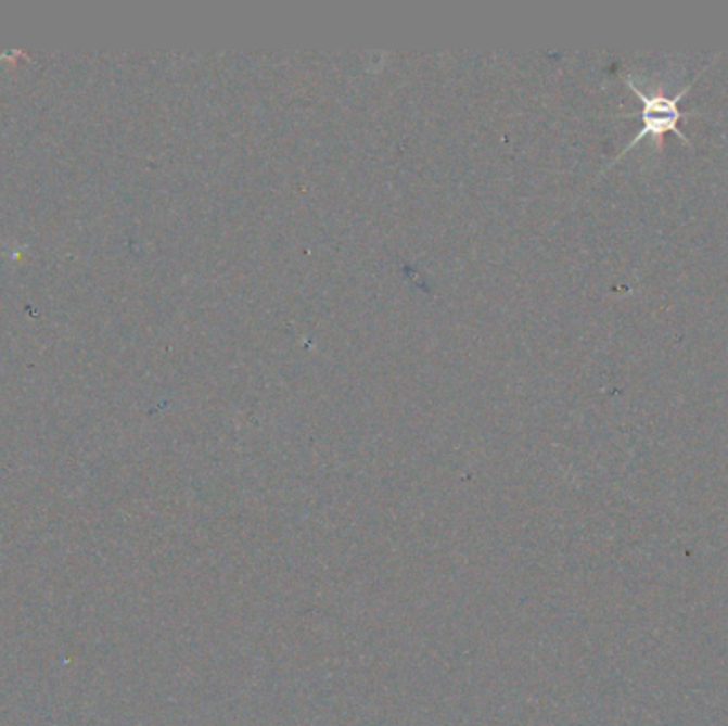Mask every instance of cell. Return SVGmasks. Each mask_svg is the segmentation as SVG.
Wrapping results in <instances>:
<instances>
[{
    "label": "cell",
    "instance_id": "6da1fadb",
    "mask_svg": "<svg viewBox=\"0 0 728 726\" xmlns=\"http://www.w3.org/2000/svg\"><path fill=\"white\" fill-rule=\"evenodd\" d=\"M626 86L639 97L641 101V119H643V126L641 130L637 132V137H633V141L626 143V148L622 150L620 156H624L630 148H635L639 141H643L646 137L654 139L656 148H663V137L667 132H673L677 135L684 143H688V137L681 132L679 128V119L688 117V115H694L697 110H690V112H681L679 110V103L684 99V94L690 90V84L684 86L673 99H667L665 94H648L643 88H639V84H635L633 77H626Z\"/></svg>",
    "mask_w": 728,
    "mask_h": 726
}]
</instances>
